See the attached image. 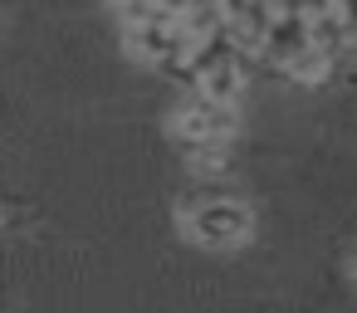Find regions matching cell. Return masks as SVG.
Wrapping results in <instances>:
<instances>
[{"label": "cell", "instance_id": "1", "mask_svg": "<svg viewBox=\"0 0 357 313\" xmlns=\"http://www.w3.org/2000/svg\"><path fill=\"white\" fill-rule=\"evenodd\" d=\"M186 235L206 250H235L255 235V211L240 201V196H225V201H206L196 206L191 215H181Z\"/></svg>", "mask_w": 357, "mask_h": 313}, {"label": "cell", "instance_id": "2", "mask_svg": "<svg viewBox=\"0 0 357 313\" xmlns=\"http://www.w3.org/2000/svg\"><path fill=\"white\" fill-rule=\"evenodd\" d=\"M172 132H176L181 147H191V142H230V132H235V108H230V103H215V98H206V93H196L191 103H181V108L172 113Z\"/></svg>", "mask_w": 357, "mask_h": 313}, {"label": "cell", "instance_id": "3", "mask_svg": "<svg viewBox=\"0 0 357 313\" xmlns=\"http://www.w3.org/2000/svg\"><path fill=\"white\" fill-rule=\"evenodd\" d=\"M313 45V20L308 15H298V10H279V20L269 25V35H264V59H274L279 69L294 59V54H303Z\"/></svg>", "mask_w": 357, "mask_h": 313}, {"label": "cell", "instance_id": "4", "mask_svg": "<svg viewBox=\"0 0 357 313\" xmlns=\"http://www.w3.org/2000/svg\"><path fill=\"white\" fill-rule=\"evenodd\" d=\"M196 93H206V98H215V103H230V108H235V98L245 93V64H240V59H225V64L206 69V74L196 79Z\"/></svg>", "mask_w": 357, "mask_h": 313}, {"label": "cell", "instance_id": "5", "mask_svg": "<svg viewBox=\"0 0 357 313\" xmlns=\"http://www.w3.org/2000/svg\"><path fill=\"white\" fill-rule=\"evenodd\" d=\"M284 74H289L294 84H308V89H313V84H323V79L333 74V59H328V54H318V49L308 45L303 54H294V59L284 64Z\"/></svg>", "mask_w": 357, "mask_h": 313}]
</instances>
